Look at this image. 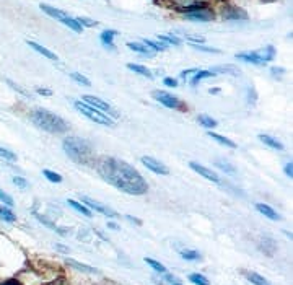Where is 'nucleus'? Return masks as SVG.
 <instances>
[{
  "instance_id": "f257e3e1",
  "label": "nucleus",
  "mask_w": 293,
  "mask_h": 285,
  "mask_svg": "<svg viewBox=\"0 0 293 285\" xmlns=\"http://www.w3.org/2000/svg\"><path fill=\"white\" fill-rule=\"evenodd\" d=\"M95 168L108 184L130 196L147 194L148 184L143 176L127 161L114 157H100L95 161Z\"/></svg>"
},
{
  "instance_id": "f03ea898",
  "label": "nucleus",
  "mask_w": 293,
  "mask_h": 285,
  "mask_svg": "<svg viewBox=\"0 0 293 285\" xmlns=\"http://www.w3.org/2000/svg\"><path fill=\"white\" fill-rule=\"evenodd\" d=\"M30 119L36 127L43 129L49 134H65L69 130V124L60 116L43 108L33 109L30 113Z\"/></svg>"
},
{
  "instance_id": "7ed1b4c3",
  "label": "nucleus",
  "mask_w": 293,
  "mask_h": 285,
  "mask_svg": "<svg viewBox=\"0 0 293 285\" xmlns=\"http://www.w3.org/2000/svg\"><path fill=\"white\" fill-rule=\"evenodd\" d=\"M62 148L67 153V157L78 165H90L93 161V148L86 140L78 137H67L64 139Z\"/></svg>"
},
{
  "instance_id": "20e7f679",
  "label": "nucleus",
  "mask_w": 293,
  "mask_h": 285,
  "mask_svg": "<svg viewBox=\"0 0 293 285\" xmlns=\"http://www.w3.org/2000/svg\"><path fill=\"white\" fill-rule=\"evenodd\" d=\"M213 0H161L166 7L174 8L176 12L181 13H189L195 10H202V8H208L212 5Z\"/></svg>"
},
{
  "instance_id": "39448f33",
  "label": "nucleus",
  "mask_w": 293,
  "mask_h": 285,
  "mask_svg": "<svg viewBox=\"0 0 293 285\" xmlns=\"http://www.w3.org/2000/svg\"><path fill=\"white\" fill-rule=\"evenodd\" d=\"M73 106H75V108L80 111V113L85 116V118L93 121V123L101 124V125H108V127L114 125V121L111 119L108 114H104V113H101V111L91 108V106L86 105L85 101H73Z\"/></svg>"
},
{
  "instance_id": "423d86ee",
  "label": "nucleus",
  "mask_w": 293,
  "mask_h": 285,
  "mask_svg": "<svg viewBox=\"0 0 293 285\" xmlns=\"http://www.w3.org/2000/svg\"><path fill=\"white\" fill-rule=\"evenodd\" d=\"M153 98L160 103V105L166 106V108H171V109H179V111H184L186 106L183 105V101L179 100L178 96L171 95L168 91H163V90H156L153 91Z\"/></svg>"
},
{
  "instance_id": "0eeeda50",
  "label": "nucleus",
  "mask_w": 293,
  "mask_h": 285,
  "mask_svg": "<svg viewBox=\"0 0 293 285\" xmlns=\"http://www.w3.org/2000/svg\"><path fill=\"white\" fill-rule=\"evenodd\" d=\"M83 101L86 103V105H90L91 108H95V109H98V111H101V113H108V116L109 118H118V113L111 108V105L109 103H106V101H103V100H100V98H96V96H91V95H85L83 96Z\"/></svg>"
},
{
  "instance_id": "6e6552de",
  "label": "nucleus",
  "mask_w": 293,
  "mask_h": 285,
  "mask_svg": "<svg viewBox=\"0 0 293 285\" xmlns=\"http://www.w3.org/2000/svg\"><path fill=\"white\" fill-rule=\"evenodd\" d=\"M222 18L228 21H240V20H248V13L246 10L235 5H226L222 10Z\"/></svg>"
},
{
  "instance_id": "1a4fd4ad",
  "label": "nucleus",
  "mask_w": 293,
  "mask_h": 285,
  "mask_svg": "<svg viewBox=\"0 0 293 285\" xmlns=\"http://www.w3.org/2000/svg\"><path fill=\"white\" fill-rule=\"evenodd\" d=\"M142 163L147 170H150L152 173H155V175H168L170 173L168 166L163 165L161 161H158L156 158L153 157H142Z\"/></svg>"
},
{
  "instance_id": "9d476101",
  "label": "nucleus",
  "mask_w": 293,
  "mask_h": 285,
  "mask_svg": "<svg viewBox=\"0 0 293 285\" xmlns=\"http://www.w3.org/2000/svg\"><path fill=\"white\" fill-rule=\"evenodd\" d=\"M184 18L189 21H199V23H207V21H212L215 15L210 8H202V10H195V12H189V13H184Z\"/></svg>"
},
{
  "instance_id": "9b49d317",
  "label": "nucleus",
  "mask_w": 293,
  "mask_h": 285,
  "mask_svg": "<svg viewBox=\"0 0 293 285\" xmlns=\"http://www.w3.org/2000/svg\"><path fill=\"white\" fill-rule=\"evenodd\" d=\"M189 166H190V170H194L195 173H199L201 176H204L206 179H208V181H213V183H220V178H218V175L215 171H212L210 168H207V166H202L201 163H195V161H190L189 163Z\"/></svg>"
},
{
  "instance_id": "f8f14e48",
  "label": "nucleus",
  "mask_w": 293,
  "mask_h": 285,
  "mask_svg": "<svg viewBox=\"0 0 293 285\" xmlns=\"http://www.w3.org/2000/svg\"><path fill=\"white\" fill-rule=\"evenodd\" d=\"M82 200H83V204H86L91 210H96V212L103 214V215H106V217H111V218H113V217L118 215V214H116L114 210H111L109 207H106V205L96 202V200H93V199H90V197H82Z\"/></svg>"
},
{
  "instance_id": "ddd939ff",
  "label": "nucleus",
  "mask_w": 293,
  "mask_h": 285,
  "mask_svg": "<svg viewBox=\"0 0 293 285\" xmlns=\"http://www.w3.org/2000/svg\"><path fill=\"white\" fill-rule=\"evenodd\" d=\"M236 59L248 64H254V65H266V62H264V60L260 59V55L258 54V51H256V53H240L236 54Z\"/></svg>"
},
{
  "instance_id": "4468645a",
  "label": "nucleus",
  "mask_w": 293,
  "mask_h": 285,
  "mask_svg": "<svg viewBox=\"0 0 293 285\" xmlns=\"http://www.w3.org/2000/svg\"><path fill=\"white\" fill-rule=\"evenodd\" d=\"M26 44L30 46L31 49H34L38 54L44 55L46 59H49V60H57V59H59L57 54H54L52 51H49L48 48H44V46H41V44H38V43H34V41H26Z\"/></svg>"
},
{
  "instance_id": "2eb2a0df",
  "label": "nucleus",
  "mask_w": 293,
  "mask_h": 285,
  "mask_svg": "<svg viewBox=\"0 0 293 285\" xmlns=\"http://www.w3.org/2000/svg\"><path fill=\"white\" fill-rule=\"evenodd\" d=\"M39 8L46 13V15H49L51 18H54V20H59V21H62L65 17H69L65 12L59 10V8H55V7H51V5H48V3H41Z\"/></svg>"
},
{
  "instance_id": "dca6fc26",
  "label": "nucleus",
  "mask_w": 293,
  "mask_h": 285,
  "mask_svg": "<svg viewBox=\"0 0 293 285\" xmlns=\"http://www.w3.org/2000/svg\"><path fill=\"white\" fill-rule=\"evenodd\" d=\"M213 73H226V75L231 77H238L241 73V70L236 67V65H215V67L210 69Z\"/></svg>"
},
{
  "instance_id": "f3484780",
  "label": "nucleus",
  "mask_w": 293,
  "mask_h": 285,
  "mask_svg": "<svg viewBox=\"0 0 293 285\" xmlns=\"http://www.w3.org/2000/svg\"><path fill=\"white\" fill-rule=\"evenodd\" d=\"M256 209H258V212L262 214L264 217L271 218V220H280V215H278V214L271 207V205H267V204H256Z\"/></svg>"
},
{
  "instance_id": "a211bd4d",
  "label": "nucleus",
  "mask_w": 293,
  "mask_h": 285,
  "mask_svg": "<svg viewBox=\"0 0 293 285\" xmlns=\"http://www.w3.org/2000/svg\"><path fill=\"white\" fill-rule=\"evenodd\" d=\"M116 35H118V31H116V30H104L103 33H101L100 39H101V43H103L104 48L116 49V48H114V43H113Z\"/></svg>"
},
{
  "instance_id": "6ab92c4d",
  "label": "nucleus",
  "mask_w": 293,
  "mask_h": 285,
  "mask_svg": "<svg viewBox=\"0 0 293 285\" xmlns=\"http://www.w3.org/2000/svg\"><path fill=\"white\" fill-rule=\"evenodd\" d=\"M259 140L264 143V145L271 147V148H274V150H283L282 142H278L277 139H274V137H271V135H267V134H259Z\"/></svg>"
},
{
  "instance_id": "aec40b11",
  "label": "nucleus",
  "mask_w": 293,
  "mask_h": 285,
  "mask_svg": "<svg viewBox=\"0 0 293 285\" xmlns=\"http://www.w3.org/2000/svg\"><path fill=\"white\" fill-rule=\"evenodd\" d=\"M127 48H129L130 51H134V53H138V54H142V55H147V57H153V55H155V53L148 49L143 43H127Z\"/></svg>"
},
{
  "instance_id": "412c9836",
  "label": "nucleus",
  "mask_w": 293,
  "mask_h": 285,
  "mask_svg": "<svg viewBox=\"0 0 293 285\" xmlns=\"http://www.w3.org/2000/svg\"><path fill=\"white\" fill-rule=\"evenodd\" d=\"M208 137H210L212 140H217L220 145H225V147H230V148H235L236 147V143L233 142V140H230L228 137H223V135H220V134L212 132V130H208Z\"/></svg>"
},
{
  "instance_id": "4be33fe9",
  "label": "nucleus",
  "mask_w": 293,
  "mask_h": 285,
  "mask_svg": "<svg viewBox=\"0 0 293 285\" xmlns=\"http://www.w3.org/2000/svg\"><path fill=\"white\" fill-rule=\"evenodd\" d=\"M258 54L260 55V59L267 64V62H271V60H274V57H276V48H274V46H266L264 49L258 51Z\"/></svg>"
},
{
  "instance_id": "5701e85b",
  "label": "nucleus",
  "mask_w": 293,
  "mask_h": 285,
  "mask_svg": "<svg viewBox=\"0 0 293 285\" xmlns=\"http://www.w3.org/2000/svg\"><path fill=\"white\" fill-rule=\"evenodd\" d=\"M65 263H67L69 266H72L73 269L80 270V272H86V274H95V272H98L95 267H90V266H86V264H80V263H77V261H73V259H67Z\"/></svg>"
},
{
  "instance_id": "b1692460",
  "label": "nucleus",
  "mask_w": 293,
  "mask_h": 285,
  "mask_svg": "<svg viewBox=\"0 0 293 285\" xmlns=\"http://www.w3.org/2000/svg\"><path fill=\"white\" fill-rule=\"evenodd\" d=\"M210 77H215V73H213L212 70H197L195 75L192 77V80H190V85L195 87L199 82L204 80V78H210Z\"/></svg>"
},
{
  "instance_id": "393cba45",
  "label": "nucleus",
  "mask_w": 293,
  "mask_h": 285,
  "mask_svg": "<svg viewBox=\"0 0 293 285\" xmlns=\"http://www.w3.org/2000/svg\"><path fill=\"white\" fill-rule=\"evenodd\" d=\"M260 249H262L267 256H272L274 253H276L277 245L274 243L272 238H264V240H262V245H260Z\"/></svg>"
},
{
  "instance_id": "a878e982",
  "label": "nucleus",
  "mask_w": 293,
  "mask_h": 285,
  "mask_svg": "<svg viewBox=\"0 0 293 285\" xmlns=\"http://www.w3.org/2000/svg\"><path fill=\"white\" fill-rule=\"evenodd\" d=\"M127 69L132 70V72L138 73V75H143V77H147V78H153L152 72H150V70H148L147 67H143V65H138V64H127Z\"/></svg>"
},
{
  "instance_id": "bb28decb",
  "label": "nucleus",
  "mask_w": 293,
  "mask_h": 285,
  "mask_svg": "<svg viewBox=\"0 0 293 285\" xmlns=\"http://www.w3.org/2000/svg\"><path fill=\"white\" fill-rule=\"evenodd\" d=\"M197 121H199V124L202 125V127H206V129H213V127H217V121L213 119V118H210V116H207V114H201L197 118Z\"/></svg>"
},
{
  "instance_id": "cd10ccee",
  "label": "nucleus",
  "mask_w": 293,
  "mask_h": 285,
  "mask_svg": "<svg viewBox=\"0 0 293 285\" xmlns=\"http://www.w3.org/2000/svg\"><path fill=\"white\" fill-rule=\"evenodd\" d=\"M60 23H62V25H65V26H69L72 31H75V33H82L83 31V26L75 20V18H72V17H65Z\"/></svg>"
},
{
  "instance_id": "c85d7f7f",
  "label": "nucleus",
  "mask_w": 293,
  "mask_h": 285,
  "mask_svg": "<svg viewBox=\"0 0 293 285\" xmlns=\"http://www.w3.org/2000/svg\"><path fill=\"white\" fill-rule=\"evenodd\" d=\"M142 43L145 44L150 51H153V53H160V51L166 49V44L161 43V41H158V43H156V41H152V39H143Z\"/></svg>"
},
{
  "instance_id": "c756f323",
  "label": "nucleus",
  "mask_w": 293,
  "mask_h": 285,
  "mask_svg": "<svg viewBox=\"0 0 293 285\" xmlns=\"http://www.w3.org/2000/svg\"><path fill=\"white\" fill-rule=\"evenodd\" d=\"M246 277H248L249 282L254 284V285H271V282H269L267 279H264L262 275H259L256 272H248L246 274Z\"/></svg>"
},
{
  "instance_id": "7c9ffc66",
  "label": "nucleus",
  "mask_w": 293,
  "mask_h": 285,
  "mask_svg": "<svg viewBox=\"0 0 293 285\" xmlns=\"http://www.w3.org/2000/svg\"><path fill=\"white\" fill-rule=\"evenodd\" d=\"M0 218L5 222H10V223L17 220L15 214H13L10 207H7V205H0Z\"/></svg>"
},
{
  "instance_id": "2f4dec72",
  "label": "nucleus",
  "mask_w": 293,
  "mask_h": 285,
  "mask_svg": "<svg viewBox=\"0 0 293 285\" xmlns=\"http://www.w3.org/2000/svg\"><path fill=\"white\" fill-rule=\"evenodd\" d=\"M69 205H70L72 209H75L77 212L83 214V215H85V217H91V212H90V209H88L86 205H83V204H80V202H77V200H73V199H69Z\"/></svg>"
},
{
  "instance_id": "473e14b6",
  "label": "nucleus",
  "mask_w": 293,
  "mask_h": 285,
  "mask_svg": "<svg viewBox=\"0 0 293 285\" xmlns=\"http://www.w3.org/2000/svg\"><path fill=\"white\" fill-rule=\"evenodd\" d=\"M70 78H72L73 82H77L78 85H83V87H90V85H91V82L88 80L85 75H82V73L72 72V73H70Z\"/></svg>"
},
{
  "instance_id": "72a5a7b5",
  "label": "nucleus",
  "mask_w": 293,
  "mask_h": 285,
  "mask_svg": "<svg viewBox=\"0 0 293 285\" xmlns=\"http://www.w3.org/2000/svg\"><path fill=\"white\" fill-rule=\"evenodd\" d=\"M215 166H218L220 168L222 171H225V173H228V175H235L236 173V170L233 166L230 165L228 161H225V160H215Z\"/></svg>"
},
{
  "instance_id": "f704fd0d",
  "label": "nucleus",
  "mask_w": 293,
  "mask_h": 285,
  "mask_svg": "<svg viewBox=\"0 0 293 285\" xmlns=\"http://www.w3.org/2000/svg\"><path fill=\"white\" fill-rule=\"evenodd\" d=\"M0 158H2V160H7V161H17L18 160L17 153H13L12 150L3 148V147H0Z\"/></svg>"
},
{
  "instance_id": "c9c22d12",
  "label": "nucleus",
  "mask_w": 293,
  "mask_h": 285,
  "mask_svg": "<svg viewBox=\"0 0 293 285\" xmlns=\"http://www.w3.org/2000/svg\"><path fill=\"white\" fill-rule=\"evenodd\" d=\"M158 41L165 44H173V46H179L181 44V39L176 38V36H168V35H158Z\"/></svg>"
},
{
  "instance_id": "e433bc0d",
  "label": "nucleus",
  "mask_w": 293,
  "mask_h": 285,
  "mask_svg": "<svg viewBox=\"0 0 293 285\" xmlns=\"http://www.w3.org/2000/svg\"><path fill=\"white\" fill-rule=\"evenodd\" d=\"M43 175L46 176V179H49L51 183H62V176L59 175V173H54V171H51V170H44L43 171Z\"/></svg>"
},
{
  "instance_id": "4c0bfd02",
  "label": "nucleus",
  "mask_w": 293,
  "mask_h": 285,
  "mask_svg": "<svg viewBox=\"0 0 293 285\" xmlns=\"http://www.w3.org/2000/svg\"><path fill=\"white\" fill-rule=\"evenodd\" d=\"M145 263L150 266L152 269H155L156 272H161V274H165L166 272V267L163 264H160L158 261H155V259H152V258H145Z\"/></svg>"
},
{
  "instance_id": "58836bf2",
  "label": "nucleus",
  "mask_w": 293,
  "mask_h": 285,
  "mask_svg": "<svg viewBox=\"0 0 293 285\" xmlns=\"http://www.w3.org/2000/svg\"><path fill=\"white\" fill-rule=\"evenodd\" d=\"M189 280L194 285H210V284H208V280L204 277L202 274H190L189 275Z\"/></svg>"
},
{
  "instance_id": "ea45409f",
  "label": "nucleus",
  "mask_w": 293,
  "mask_h": 285,
  "mask_svg": "<svg viewBox=\"0 0 293 285\" xmlns=\"http://www.w3.org/2000/svg\"><path fill=\"white\" fill-rule=\"evenodd\" d=\"M181 256H183V259H186V261H197V259H201V254H199L197 251H194V249L181 251Z\"/></svg>"
},
{
  "instance_id": "a19ab883",
  "label": "nucleus",
  "mask_w": 293,
  "mask_h": 285,
  "mask_svg": "<svg viewBox=\"0 0 293 285\" xmlns=\"http://www.w3.org/2000/svg\"><path fill=\"white\" fill-rule=\"evenodd\" d=\"M75 20L80 23L83 28H95V26H98V21L91 20V18H86V17H77Z\"/></svg>"
},
{
  "instance_id": "79ce46f5",
  "label": "nucleus",
  "mask_w": 293,
  "mask_h": 285,
  "mask_svg": "<svg viewBox=\"0 0 293 285\" xmlns=\"http://www.w3.org/2000/svg\"><path fill=\"white\" fill-rule=\"evenodd\" d=\"M5 82H7V85H8V87H12V90L18 91V93H20V95L26 96V98H31V95H30V93H28L26 90H23V88H21L20 85H18V83H15V82H13V80H10V78H7Z\"/></svg>"
},
{
  "instance_id": "37998d69",
  "label": "nucleus",
  "mask_w": 293,
  "mask_h": 285,
  "mask_svg": "<svg viewBox=\"0 0 293 285\" xmlns=\"http://www.w3.org/2000/svg\"><path fill=\"white\" fill-rule=\"evenodd\" d=\"M190 48H192V49H195V51H202V53L220 54V49H215V48H208V46H204V44H190Z\"/></svg>"
},
{
  "instance_id": "c03bdc74",
  "label": "nucleus",
  "mask_w": 293,
  "mask_h": 285,
  "mask_svg": "<svg viewBox=\"0 0 293 285\" xmlns=\"http://www.w3.org/2000/svg\"><path fill=\"white\" fill-rule=\"evenodd\" d=\"M0 202L3 205H7V207H13V199L2 189H0Z\"/></svg>"
},
{
  "instance_id": "a18cd8bd",
  "label": "nucleus",
  "mask_w": 293,
  "mask_h": 285,
  "mask_svg": "<svg viewBox=\"0 0 293 285\" xmlns=\"http://www.w3.org/2000/svg\"><path fill=\"white\" fill-rule=\"evenodd\" d=\"M13 184H15L17 188H20V189H26L28 188V181L25 179V178H21V176H13Z\"/></svg>"
},
{
  "instance_id": "49530a36",
  "label": "nucleus",
  "mask_w": 293,
  "mask_h": 285,
  "mask_svg": "<svg viewBox=\"0 0 293 285\" xmlns=\"http://www.w3.org/2000/svg\"><path fill=\"white\" fill-rule=\"evenodd\" d=\"M163 83H165L166 87H171V88L178 87V80H176V78H171V77H166L165 80H163Z\"/></svg>"
},
{
  "instance_id": "de8ad7c7",
  "label": "nucleus",
  "mask_w": 293,
  "mask_h": 285,
  "mask_svg": "<svg viewBox=\"0 0 293 285\" xmlns=\"http://www.w3.org/2000/svg\"><path fill=\"white\" fill-rule=\"evenodd\" d=\"M271 73H272L274 77H282L283 73H285V69H283V67H272L271 69Z\"/></svg>"
},
{
  "instance_id": "09e8293b",
  "label": "nucleus",
  "mask_w": 293,
  "mask_h": 285,
  "mask_svg": "<svg viewBox=\"0 0 293 285\" xmlns=\"http://www.w3.org/2000/svg\"><path fill=\"white\" fill-rule=\"evenodd\" d=\"M283 171H285V175L292 179V178H293V163H292V161L287 163L285 168H283Z\"/></svg>"
},
{
  "instance_id": "8fccbe9b",
  "label": "nucleus",
  "mask_w": 293,
  "mask_h": 285,
  "mask_svg": "<svg viewBox=\"0 0 293 285\" xmlns=\"http://www.w3.org/2000/svg\"><path fill=\"white\" fill-rule=\"evenodd\" d=\"M197 70H199V69H188V70H183V72H181V78H184V80H186V78H188L190 73H195Z\"/></svg>"
},
{
  "instance_id": "3c124183",
  "label": "nucleus",
  "mask_w": 293,
  "mask_h": 285,
  "mask_svg": "<svg viewBox=\"0 0 293 285\" xmlns=\"http://www.w3.org/2000/svg\"><path fill=\"white\" fill-rule=\"evenodd\" d=\"M36 93H38V95H44V96H51V95H52V91L46 90V88H36Z\"/></svg>"
},
{
  "instance_id": "603ef678",
  "label": "nucleus",
  "mask_w": 293,
  "mask_h": 285,
  "mask_svg": "<svg viewBox=\"0 0 293 285\" xmlns=\"http://www.w3.org/2000/svg\"><path fill=\"white\" fill-rule=\"evenodd\" d=\"M248 98H249V103H256V91H254V88H248Z\"/></svg>"
},
{
  "instance_id": "864d4df0",
  "label": "nucleus",
  "mask_w": 293,
  "mask_h": 285,
  "mask_svg": "<svg viewBox=\"0 0 293 285\" xmlns=\"http://www.w3.org/2000/svg\"><path fill=\"white\" fill-rule=\"evenodd\" d=\"M0 285H21L18 280H5V282H2Z\"/></svg>"
},
{
  "instance_id": "5fc2aeb1",
  "label": "nucleus",
  "mask_w": 293,
  "mask_h": 285,
  "mask_svg": "<svg viewBox=\"0 0 293 285\" xmlns=\"http://www.w3.org/2000/svg\"><path fill=\"white\" fill-rule=\"evenodd\" d=\"M55 248H57L59 251H62V253H69V249L65 246H62V245H55Z\"/></svg>"
},
{
  "instance_id": "6e6d98bb",
  "label": "nucleus",
  "mask_w": 293,
  "mask_h": 285,
  "mask_svg": "<svg viewBox=\"0 0 293 285\" xmlns=\"http://www.w3.org/2000/svg\"><path fill=\"white\" fill-rule=\"evenodd\" d=\"M127 218L130 222H134V223H137V225H140V220H137V218H134V217H130V215H127Z\"/></svg>"
},
{
  "instance_id": "4d7b16f0",
  "label": "nucleus",
  "mask_w": 293,
  "mask_h": 285,
  "mask_svg": "<svg viewBox=\"0 0 293 285\" xmlns=\"http://www.w3.org/2000/svg\"><path fill=\"white\" fill-rule=\"evenodd\" d=\"M108 227H109V228H113V230H118V225H116V223H113V222H109V223H108Z\"/></svg>"
},
{
  "instance_id": "13d9d810",
  "label": "nucleus",
  "mask_w": 293,
  "mask_h": 285,
  "mask_svg": "<svg viewBox=\"0 0 293 285\" xmlns=\"http://www.w3.org/2000/svg\"><path fill=\"white\" fill-rule=\"evenodd\" d=\"M174 285H179V284H174Z\"/></svg>"
}]
</instances>
